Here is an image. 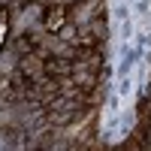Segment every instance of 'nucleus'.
<instances>
[{
    "mask_svg": "<svg viewBox=\"0 0 151 151\" xmlns=\"http://www.w3.org/2000/svg\"><path fill=\"white\" fill-rule=\"evenodd\" d=\"M106 15V0H76L70 6V21L73 24H91L94 18Z\"/></svg>",
    "mask_w": 151,
    "mask_h": 151,
    "instance_id": "1",
    "label": "nucleus"
},
{
    "mask_svg": "<svg viewBox=\"0 0 151 151\" xmlns=\"http://www.w3.org/2000/svg\"><path fill=\"white\" fill-rule=\"evenodd\" d=\"M45 60H48V58L40 52V48H30V52L21 55V60H18V73L24 76V79L36 82V79H42V76H45Z\"/></svg>",
    "mask_w": 151,
    "mask_h": 151,
    "instance_id": "2",
    "label": "nucleus"
},
{
    "mask_svg": "<svg viewBox=\"0 0 151 151\" xmlns=\"http://www.w3.org/2000/svg\"><path fill=\"white\" fill-rule=\"evenodd\" d=\"M42 21H45V27L52 30V33H58L64 24L70 21V6H58V3H48L45 6V15H42Z\"/></svg>",
    "mask_w": 151,
    "mask_h": 151,
    "instance_id": "3",
    "label": "nucleus"
},
{
    "mask_svg": "<svg viewBox=\"0 0 151 151\" xmlns=\"http://www.w3.org/2000/svg\"><path fill=\"white\" fill-rule=\"evenodd\" d=\"M18 60H21V55L6 42L3 48H0V76H12V73L18 70Z\"/></svg>",
    "mask_w": 151,
    "mask_h": 151,
    "instance_id": "4",
    "label": "nucleus"
},
{
    "mask_svg": "<svg viewBox=\"0 0 151 151\" xmlns=\"http://www.w3.org/2000/svg\"><path fill=\"white\" fill-rule=\"evenodd\" d=\"M45 73L60 79V76H70L73 73V58H48L45 60Z\"/></svg>",
    "mask_w": 151,
    "mask_h": 151,
    "instance_id": "5",
    "label": "nucleus"
},
{
    "mask_svg": "<svg viewBox=\"0 0 151 151\" xmlns=\"http://www.w3.org/2000/svg\"><path fill=\"white\" fill-rule=\"evenodd\" d=\"M88 27H91V33L97 36V42H106V36H109V27H106V15L94 18L91 24H88Z\"/></svg>",
    "mask_w": 151,
    "mask_h": 151,
    "instance_id": "6",
    "label": "nucleus"
},
{
    "mask_svg": "<svg viewBox=\"0 0 151 151\" xmlns=\"http://www.w3.org/2000/svg\"><path fill=\"white\" fill-rule=\"evenodd\" d=\"M48 3H58V6H73L76 0H48Z\"/></svg>",
    "mask_w": 151,
    "mask_h": 151,
    "instance_id": "7",
    "label": "nucleus"
}]
</instances>
